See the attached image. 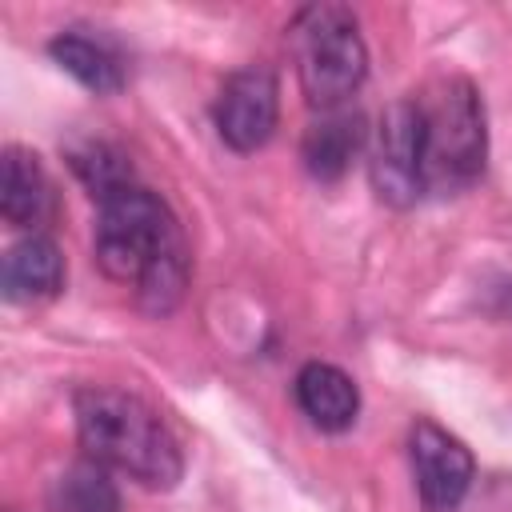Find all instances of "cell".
I'll list each match as a JSON object with an SVG mask.
<instances>
[{
  "mask_svg": "<svg viewBox=\"0 0 512 512\" xmlns=\"http://www.w3.org/2000/svg\"><path fill=\"white\" fill-rule=\"evenodd\" d=\"M48 56H52L80 88H88V92H96V96H116V92L124 88V64H120V56H116L108 44H100V40L76 32V28L56 32V36L48 40Z\"/></svg>",
  "mask_w": 512,
  "mask_h": 512,
  "instance_id": "7c38bea8",
  "label": "cell"
},
{
  "mask_svg": "<svg viewBox=\"0 0 512 512\" xmlns=\"http://www.w3.org/2000/svg\"><path fill=\"white\" fill-rule=\"evenodd\" d=\"M288 44L300 88L320 112L344 108L368 80V44L348 4H304L288 24Z\"/></svg>",
  "mask_w": 512,
  "mask_h": 512,
  "instance_id": "3957f363",
  "label": "cell"
},
{
  "mask_svg": "<svg viewBox=\"0 0 512 512\" xmlns=\"http://www.w3.org/2000/svg\"><path fill=\"white\" fill-rule=\"evenodd\" d=\"M292 396L296 408L308 416V424L320 432H348L360 416L356 380L328 360H308L292 380Z\"/></svg>",
  "mask_w": 512,
  "mask_h": 512,
  "instance_id": "ba28073f",
  "label": "cell"
},
{
  "mask_svg": "<svg viewBox=\"0 0 512 512\" xmlns=\"http://www.w3.org/2000/svg\"><path fill=\"white\" fill-rule=\"evenodd\" d=\"M212 120H216V132L220 140L248 156L256 148H264L276 132V120H280V84H276V72L264 68V64H248L240 72H232L224 84H220V96L212 104Z\"/></svg>",
  "mask_w": 512,
  "mask_h": 512,
  "instance_id": "8992f818",
  "label": "cell"
},
{
  "mask_svg": "<svg viewBox=\"0 0 512 512\" xmlns=\"http://www.w3.org/2000/svg\"><path fill=\"white\" fill-rule=\"evenodd\" d=\"M0 216L12 228H28L32 236L52 216V180L40 156L20 144H8L0 160Z\"/></svg>",
  "mask_w": 512,
  "mask_h": 512,
  "instance_id": "30bf717a",
  "label": "cell"
},
{
  "mask_svg": "<svg viewBox=\"0 0 512 512\" xmlns=\"http://www.w3.org/2000/svg\"><path fill=\"white\" fill-rule=\"evenodd\" d=\"M408 460L424 512H456L464 504L476 464L460 436H452L436 420H416L408 428Z\"/></svg>",
  "mask_w": 512,
  "mask_h": 512,
  "instance_id": "52a82bcc",
  "label": "cell"
},
{
  "mask_svg": "<svg viewBox=\"0 0 512 512\" xmlns=\"http://www.w3.org/2000/svg\"><path fill=\"white\" fill-rule=\"evenodd\" d=\"M8 512H16V508H8Z\"/></svg>",
  "mask_w": 512,
  "mask_h": 512,
  "instance_id": "9a60e30c",
  "label": "cell"
},
{
  "mask_svg": "<svg viewBox=\"0 0 512 512\" xmlns=\"http://www.w3.org/2000/svg\"><path fill=\"white\" fill-rule=\"evenodd\" d=\"M52 508L56 512H120L124 504H120V488H116L112 472L84 456L56 476Z\"/></svg>",
  "mask_w": 512,
  "mask_h": 512,
  "instance_id": "4fadbf2b",
  "label": "cell"
},
{
  "mask_svg": "<svg viewBox=\"0 0 512 512\" xmlns=\"http://www.w3.org/2000/svg\"><path fill=\"white\" fill-rule=\"evenodd\" d=\"M372 192L388 208H412L424 188V108L420 100L404 96L384 108L376 136H372V160H368Z\"/></svg>",
  "mask_w": 512,
  "mask_h": 512,
  "instance_id": "5b68a950",
  "label": "cell"
},
{
  "mask_svg": "<svg viewBox=\"0 0 512 512\" xmlns=\"http://www.w3.org/2000/svg\"><path fill=\"white\" fill-rule=\"evenodd\" d=\"M424 108V188L440 196L468 192L484 176L488 160V120L480 88L452 76L436 88Z\"/></svg>",
  "mask_w": 512,
  "mask_h": 512,
  "instance_id": "277c9868",
  "label": "cell"
},
{
  "mask_svg": "<svg viewBox=\"0 0 512 512\" xmlns=\"http://www.w3.org/2000/svg\"><path fill=\"white\" fill-rule=\"evenodd\" d=\"M76 436L88 460L128 480L168 492L184 476V452L160 412L136 392L112 384H84L72 396Z\"/></svg>",
  "mask_w": 512,
  "mask_h": 512,
  "instance_id": "7a4b0ae2",
  "label": "cell"
},
{
  "mask_svg": "<svg viewBox=\"0 0 512 512\" xmlns=\"http://www.w3.org/2000/svg\"><path fill=\"white\" fill-rule=\"evenodd\" d=\"M68 164L76 172V180L88 188L92 200H104L108 192L124 188L136 180L132 160L112 144V140H80L68 148Z\"/></svg>",
  "mask_w": 512,
  "mask_h": 512,
  "instance_id": "5bb4252c",
  "label": "cell"
},
{
  "mask_svg": "<svg viewBox=\"0 0 512 512\" xmlns=\"http://www.w3.org/2000/svg\"><path fill=\"white\" fill-rule=\"evenodd\" d=\"M364 140H368V132H364V116L360 112H348V108L320 112V120H312L304 140H300V160H304L312 180L332 184L352 168V160L360 156Z\"/></svg>",
  "mask_w": 512,
  "mask_h": 512,
  "instance_id": "8fae6325",
  "label": "cell"
},
{
  "mask_svg": "<svg viewBox=\"0 0 512 512\" xmlns=\"http://www.w3.org/2000/svg\"><path fill=\"white\" fill-rule=\"evenodd\" d=\"M96 264L116 284L136 288V300L152 316H168L188 288V240L180 220L140 180L96 200Z\"/></svg>",
  "mask_w": 512,
  "mask_h": 512,
  "instance_id": "6da1fadb",
  "label": "cell"
},
{
  "mask_svg": "<svg viewBox=\"0 0 512 512\" xmlns=\"http://www.w3.org/2000/svg\"><path fill=\"white\" fill-rule=\"evenodd\" d=\"M64 288V252L52 236L36 232L16 240L0 264V292L8 304L52 300Z\"/></svg>",
  "mask_w": 512,
  "mask_h": 512,
  "instance_id": "9c48e42d",
  "label": "cell"
}]
</instances>
